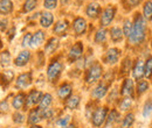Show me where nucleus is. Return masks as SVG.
Instances as JSON below:
<instances>
[{"label":"nucleus","mask_w":152,"mask_h":128,"mask_svg":"<svg viewBox=\"0 0 152 128\" xmlns=\"http://www.w3.org/2000/svg\"><path fill=\"white\" fill-rule=\"evenodd\" d=\"M146 36V21L143 18V15H140L139 13L136 14L134 21L132 23V30L129 38V42L131 44H139L144 41V38Z\"/></svg>","instance_id":"nucleus-1"},{"label":"nucleus","mask_w":152,"mask_h":128,"mask_svg":"<svg viewBox=\"0 0 152 128\" xmlns=\"http://www.w3.org/2000/svg\"><path fill=\"white\" fill-rule=\"evenodd\" d=\"M103 73V69H102V65L99 63H94L87 71V76H86V83L87 84H93L97 82Z\"/></svg>","instance_id":"nucleus-2"},{"label":"nucleus","mask_w":152,"mask_h":128,"mask_svg":"<svg viewBox=\"0 0 152 128\" xmlns=\"http://www.w3.org/2000/svg\"><path fill=\"white\" fill-rule=\"evenodd\" d=\"M108 115V108L107 107H98L91 114V124L94 127H101L107 119Z\"/></svg>","instance_id":"nucleus-3"},{"label":"nucleus","mask_w":152,"mask_h":128,"mask_svg":"<svg viewBox=\"0 0 152 128\" xmlns=\"http://www.w3.org/2000/svg\"><path fill=\"white\" fill-rule=\"evenodd\" d=\"M62 63L58 62V61H54L49 64L48 69H47V77L50 82H55L58 76L61 74V71H62Z\"/></svg>","instance_id":"nucleus-4"},{"label":"nucleus","mask_w":152,"mask_h":128,"mask_svg":"<svg viewBox=\"0 0 152 128\" xmlns=\"http://www.w3.org/2000/svg\"><path fill=\"white\" fill-rule=\"evenodd\" d=\"M115 14H116V8L114 6H108L103 12H102V15H101V25L103 27H107L109 26L113 20L115 18Z\"/></svg>","instance_id":"nucleus-5"},{"label":"nucleus","mask_w":152,"mask_h":128,"mask_svg":"<svg viewBox=\"0 0 152 128\" xmlns=\"http://www.w3.org/2000/svg\"><path fill=\"white\" fill-rule=\"evenodd\" d=\"M31 84H32V73L31 72L21 73L15 80V86L17 89H20V90L28 88Z\"/></svg>","instance_id":"nucleus-6"},{"label":"nucleus","mask_w":152,"mask_h":128,"mask_svg":"<svg viewBox=\"0 0 152 128\" xmlns=\"http://www.w3.org/2000/svg\"><path fill=\"white\" fill-rule=\"evenodd\" d=\"M41 97H42V92L39 91V90H33L28 93V95L26 97V106L27 107H32L34 105H37L40 103L41 100Z\"/></svg>","instance_id":"nucleus-7"},{"label":"nucleus","mask_w":152,"mask_h":128,"mask_svg":"<svg viewBox=\"0 0 152 128\" xmlns=\"http://www.w3.org/2000/svg\"><path fill=\"white\" fill-rule=\"evenodd\" d=\"M133 92H134V86H133V80L130 78H126L123 84H122V89H121V94L125 98V97H129V98H132L133 97Z\"/></svg>","instance_id":"nucleus-8"},{"label":"nucleus","mask_w":152,"mask_h":128,"mask_svg":"<svg viewBox=\"0 0 152 128\" xmlns=\"http://www.w3.org/2000/svg\"><path fill=\"white\" fill-rule=\"evenodd\" d=\"M83 54V44L82 42H76L75 44L72 47L70 51H69V55H68V59L70 62H74L77 61Z\"/></svg>","instance_id":"nucleus-9"},{"label":"nucleus","mask_w":152,"mask_h":128,"mask_svg":"<svg viewBox=\"0 0 152 128\" xmlns=\"http://www.w3.org/2000/svg\"><path fill=\"white\" fill-rule=\"evenodd\" d=\"M73 28L76 35H83L87 30V21L83 18H76L73 22Z\"/></svg>","instance_id":"nucleus-10"},{"label":"nucleus","mask_w":152,"mask_h":128,"mask_svg":"<svg viewBox=\"0 0 152 128\" xmlns=\"http://www.w3.org/2000/svg\"><path fill=\"white\" fill-rule=\"evenodd\" d=\"M107 92H108V85L105 83H99L95 89L93 90L91 97L94 99H96V100H99V99H102L107 94Z\"/></svg>","instance_id":"nucleus-11"},{"label":"nucleus","mask_w":152,"mask_h":128,"mask_svg":"<svg viewBox=\"0 0 152 128\" xmlns=\"http://www.w3.org/2000/svg\"><path fill=\"white\" fill-rule=\"evenodd\" d=\"M72 92H73V86L68 83H64L57 89V97L60 99L64 100V99H68L72 95Z\"/></svg>","instance_id":"nucleus-12"},{"label":"nucleus","mask_w":152,"mask_h":128,"mask_svg":"<svg viewBox=\"0 0 152 128\" xmlns=\"http://www.w3.org/2000/svg\"><path fill=\"white\" fill-rule=\"evenodd\" d=\"M132 76L136 80H142V78L144 77V63L142 59H138L134 64L132 69Z\"/></svg>","instance_id":"nucleus-13"},{"label":"nucleus","mask_w":152,"mask_h":128,"mask_svg":"<svg viewBox=\"0 0 152 128\" xmlns=\"http://www.w3.org/2000/svg\"><path fill=\"white\" fill-rule=\"evenodd\" d=\"M86 13L89 18L96 19L101 13V6L97 2H90L86 8Z\"/></svg>","instance_id":"nucleus-14"},{"label":"nucleus","mask_w":152,"mask_h":128,"mask_svg":"<svg viewBox=\"0 0 152 128\" xmlns=\"http://www.w3.org/2000/svg\"><path fill=\"white\" fill-rule=\"evenodd\" d=\"M119 55H121V51L119 49L117 48H111L107 51L105 54V62L109 63V64H115L118 62V58H119Z\"/></svg>","instance_id":"nucleus-15"},{"label":"nucleus","mask_w":152,"mask_h":128,"mask_svg":"<svg viewBox=\"0 0 152 128\" xmlns=\"http://www.w3.org/2000/svg\"><path fill=\"white\" fill-rule=\"evenodd\" d=\"M29 58H31V53L28 50H23L14 59V64L17 67H23L29 62Z\"/></svg>","instance_id":"nucleus-16"},{"label":"nucleus","mask_w":152,"mask_h":128,"mask_svg":"<svg viewBox=\"0 0 152 128\" xmlns=\"http://www.w3.org/2000/svg\"><path fill=\"white\" fill-rule=\"evenodd\" d=\"M41 120H42V115H41V110H40L39 107L38 108H33V110L29 112L28 119H27L28 124H31V125H37Z\"/></svg>","instance_id":"nucleus-17"},{"label":"nucleus","mask_w":152,"mask_h":128,"mask_svg":"<svg viewBox=\"0 0 152 128\" xmlns=\"http://www.w3.org/2000/svg\"><path fill=\"white\" fill-rule=\"evenodd\" d=\"M54 22V15L50 13V12H43L41 14V18H40V25L43 27V28H48L53 25Z\"/></svg>","instance_id":"nucleus-18"},{"label":"nucleus","mask_w":152,"mask_h":128,"mask_svg":"<svg viewBox=\"0 0 152 128\" xmlns=\"http://www.w3.org/2000/svg\"><path fill=\"white\" fill-rule=\"evenodd\" d=\"M119 120V113L116 110H111L105 119V128H110Z\"/></svg>","instance_id":"nucleus-19"},{"label":"nucleus","mask_w":152,"mask_h":128,"mask_svg":"<svg viewBox=\"0 0 152 128\" xmlns=\"http://www.w3.org/2000/svg\"><path fill=\"white\" fill-rule=\"evenodd\" d=\"M25 103H26V95H25L23 93H18V94H17V95L13 98L12 105H13L14 110L19 111V110H21V108L23 107Z\"/></svg>","instance_id":"nucleus-20"},{"label":"nucleus","mask_w":152,"mask_h":128,"mask_svg":"<svg viewBox=\"0 0 152 128\" xmlns=\"http://www.w3.org/2000/svg\"><path fill=\"white\" fill-rule=\"evenodd\" d=\"M68 27H69V23L67 20H60V21H57L55 27H54V33L57 35H63L67 32Z\"/></svg>","instance_id":"nucleus-21"},{"label":"nucleus","mask_w":152,"mask_h":128,"mask_svg":"<svg viewBox=\"0 0 152 128\" xmlns=\"http://www.w3.org/2000/svg\"><path fill=\"white\" fill-rule=\"evenodd\" d=\"M43 41H45V33H43L42 30H38V32H37L34 35H32L31 46H29V47L35 48V47L40 46V44H41Z\"/></svg>","instance_id":"nucleus-22"},{"label":"nucleus","mask_w":152,"mask_h":128,"mask_svg":"<svg viewBox=\"0 0 152 128\" xmlns=\"http://www.w3.org/2000/svg\"><path fill=\"white\" fill-rule=\"evenodd\" d=\"M52 101H53V97H52V94H49V93L42 94L41 100H40V103H39V108H40V110L49 108V106L52 105Z\"/></svg>","instance_id":"nucleus-23"},{"label":"nucleus","mask_w":152,"mask_h":128,"mask_svg":"<svg viewBox=\"0 0 152 128\" xmlns=\"http://www.w3.org/2000/svg\"><path fill=\"white\" fill-rule=\"evenodd\" d=\"M81 98L78 95H70L66 101V107L68 110H76L80 106Z\"/></svg>","instance_id":"nucleus-24"},{"label":"nucleus","mask_w":152,"mask_h":128,"mask_svg":"<svg viewBox=\"0 0 152 128\" xmlns=\"http://www.w3.org/2000/svg\"><path fill=\"white\" fill-rule=\"evenodd\" d=\"M13 9V2L11 0H0V14H10Z\"/></svg>","instance_id":"nucleus-25"},{"label":"nucleus","mask_w":152,"mask_h":128,"mask_svg":"<svg viewBox=\"0 0 152 128\" xmlns=\"http://www.w3.org/2000/svg\"><path fill=\"white\" fill-rule=\"evenodd\" d=\"M57 47H58V40L55 38V37H53V38H50V40L48 41V43L46 44L45 51H46V54H53L57 49Z\"/></svg>","instance_id":"nucleus-26"},{"label":"nucleus","mask_w":152,"mask_h":128,"mask_svg":"<svg viewBox=\"0 0 152 128\" xmlns=\"http://www.w3.org/2000/svg\"><path fill=\"white\" fill-rule=\"evenodd\" d=\"M133 122H134V114L133 113H128L124 116V119L121 124V128H131Z\"/></svg>","instance_id":"nucleus-27"},{"label":"nucleus","mask_w":152,"mask_h":128,"mask_svg":"<svg viewBox=\"0 0 152 128\" xmlns=\"http://www.w3.org/2000/svg\"><path fill=\"white\" fill-rule=\"evenodd\" d=\"M143 18L148 21L152 20V2L151 1H146L144 4L143 7Z\"/></svg>","instance_id":"nucleus-28"},{"label":"nucleus","mask_w":152,"mask_h":128,"mask_svg":"<svg viewBox=\"0 0 152 128\" xmlns=\"http://www.w3.org/2000/svg\"><path fill=\"white\" fill-rule=\"evenodd\" d=\"M110 36H111V40H113L114 42H119V41H122V38H123V32H122L121 28L114 27V28H111V30H110Z\"/></svg>","instance_id":"nucleus-29"},{"label":"nucleus","mask_w":152,"mask_h":128,"mask_svg":"<svg viewBox=\"0 0 152 128\" xmlns=\"http://www.w3.org/2000/svg\"><path fill=\"white\" fill-rule=\"evenodd\" d=\"M38 5V0H26L25 4H23V7H22V11L25 13H28V12H32Z\"/></svg>","instance_id":"nucleus-30"},{"label":"nucleus","mask_w":152,"mask_h":128,"mask_svg":"<svg viewBox=\"0 0 152 128\" xmlns=\"http://www.w3.org/2000/svg\"><path fill=\"white\" fill-rule=\"evenodd\" d=\"M144 76L146 78H150L152 76V57L150 56L146 62L144 63Z\"/></svg>","instance_id":"nucleus-31"},{"label":"nucleus","mask_w":152,"mask_h":128,"mask_svg":"<svg viewBox=\"0 0 152 128\" xmlns=\"http://www.w3.org/2000/svg\"><path fill=\"white\" fill-rule=\"evenodd\" d=\"M149 90V83L146 80H139L138 84H137V94L138 95H142L144 92H146Z\"/></svg>","instance_id":"nucleus-32"},{"label":"nucleus","mask_w":152,"mask_h":128,"mask_svg":"<svg viewBox=\"0 0 152 128\" xmlns=\"http://www.w3.org/2000/svg\"><path fill=\"white\" fill-rule=\"evenodd\" d=\"M107 34H108V32H107L104 28L98 29V30H97V33L95 34V42L96 43H102V42H104V41H105V38H107Z\"/></svg>","instance_id":"nucleus-33"},{"label":"nucleus","mask_w":152,"mask_h":128,"mask_svg":"<svg viewBox=\"0 0 152 128\" xmlns=\"http://www.w3.org/2000/svg\"><path fill=\"white\" fill-rule=\"evenodd\" d=\"M132 105V98H129V97H125L124 99L121 100L119 103V110L121 111H128Z\"/></svg>","instance_id":"nucleus-34"},{"label":"nucleus","mask_w":152,"mask_h":128,"mask_svg":"<svg viewBox=\"0 0 152 128\" xmlns=\"http://www.w3.org/2000/svg\"><path fill=\"white\" fill-rule=\"evenodd\" d=\"M131 30H132V22H131L130 20H125V21H124V25H123V29H122L123 35L129 37L130 34H131Z\"/></svg>","instance_id":"nucleus-35"},{"label":"nucleus","mask_w":152,"mask_h":128,"mask_svg":"<svg viewBox=\"0 0 152 128\" xmlns=\"http://www.w3.org/2000/svg\"><path fill=\"white\" fill-rule=\"evenodd\" d=\"M0 62H1V64L4 67L10 65V63H11V54H10L8 50L1 53V55H0Z\"/></svg>","instance_id":"nucleus-36"},{"label":"nucleus","mask_w":152,"mask_h":128,"mask_svg":"<svg viewBox=\"0 0 152 128\" xmlns=\"http://www.w3.org/2000/svg\"><path fill=\"white\" fill-rule=\"evenodd\" d=\"M130 69H131V59L128 57V58H125V59L123 61V63H122V68H121V71H122L123 74H126V73H129Z\"/></svg>","instance_id":"nucleus-37"},{"label":"nucleus","mask_w":152,"mask_h":128,"mask_svg":"<svg viewBox=\"0 0 152 128\" xmlns=\"http://www.w3.org/2000/svg\"><path fill=\"white\" fill-rule=\"evenodd\" d=\"M152 112V100H148L144 105V108H143V116L144 118H149V115L151 114Z\"/></svg>","instance_id":"nucleus-38"},{"label":"nucleus","mask_w":152,"mask_h":128,"mask_svg":"<svg viewBox=\"0 0 152 128\" xmlns=\"http://www.w3.org/2000/svg\"><path fill=\"white\" fill-rule=\"evenodd\" d=\"M69 121H70V116L69 115H66V116H63V118H60L58 120L56 121V125L58 127H67L68 126V124H69Z\"/></svg>","instance_id":"nucleus-39"},{"label":"nucleus","mask_w":152,"mask_h":128,"mask_svg":"<svg viewBox=\"0 0 152 128\" xmlns=\"http://www.w3.org/2000/svg\"><path fill=\"white\" fill-rule=\"evenodd\" d=\"M13 121H14L15 124H18V125L23 124V121H25V115H23L22 113H20V112H15V113L13 114Z\"/></svg>","instance_id":"nucleus-40"},{"label":"nucleus","mask_w":152,"mask_h":128,"mask_svg":"<svg viewBox=\"0 0 152 128\" xmlns=\"http://www.w3.org/2000/svg\"><path fill=\"white\" fill-rule=\"evenodd\" d=\"M43 6L46 9H54L57 6V0H45Z\"/></svg>","instance_id":"nucleus-41"},{"label":"nucleus","mask_w":152,"mask_h":128,"mask_svg":"<svg viewBox=\"0 0 152 128\" xmlns=\"http://www.w3.org/2000/svg\"><path fill=\"white\" fill-rule=\"evenodd\" d=\"M31 40H32V34H29V33H27L23 38H22V47H28V46H31Z\"/></svg>","instance_id":"nucleus-42"},{"label":"nucleus","mask_w":152,"mask_h":128,"mask_svg":"<svg viewBox=\"0 0 152 128\" xmlns=\"http://www.w3.org/2000/svg\"><path fill=\"white\" fill-rule=\"evenodd\" d=\"M7 23H8L7 19H1L0 20V30L1 32H5V29L7 28Z\"/></svg>","instance_id":"nucleus-43"},{"label":"nucleus","mask_w":152,"mask_h":128,"mask_svg":"<svg viewBox=\"0 0 152 128\" xmlns=\"http://www.w3.org/2000/svg\"><path fill=\"white\" fill-rule=\"evenodd\" d=\"M0 111L1 112H7L8 111V103L6 100H4V101L0 103Z\"/></svg>","instance_id":"nucleus-44"},{"label":"nucleus","mask_w":152,"mask_h":128,"mask_svg":"<svg viewBox=\"0 0 152 128\" xmlns=\"http://www.w3.org/2000/svg\"><path fill=\"white\" fill-rule=\"evenodd\" d=\"M140 1H142V0H128V4H129L131 7H134V6H137Z\"/></svg>","instance_id":"nucleus-45"},{"label":"nucleus","mask_w":152,"mask_h":128,"mask_svg":"<svg viewBox=\"0 0 152 128\" xmlns=\"http://www.w3.org/2000/svg\"><path fill=\"white\" fill-rule=\"evenodd\" d=\"M13 33H15V28H14V27H13V28H12V29L10 30V33H8V35H10V38H12V36L14 35Z\"/></svg>","instance_id":"nucleus-46"},{"label":"nucleus","mask_w":152,"mask_h":128,"mask_svg":"<svg viewBox=\"0 0 152 128\" xmlns=\"http://www.w3.org/2000/svg\"><path fill=\"white\" fill-rule=\"evenodd\" d=\"M29 128H42L41 126H39V125H32Z\"/></svg>","instance_id":"nucleus-47"},{"label":"nucleus","mask_w":152,"mask_h":128,"mask_svg":"<svg viewBox=\"0 0 152 128\" xmlns=\"http://www.w3.org/2000/svg\"><path fill=\"white\" fill-rule=\"evenodd\" d=\"M64 128H77L76 126H74V125H68L67 127H64Z\"/></svg>","instance_id":"nucleus-48"},{"label":"nucleus","mask_w":152,"mask_h":128,"mask_svg":"<svg viewBox=\"0 0 152 128\" xmlns=\"http://www.w3.org/2000/svg\"><path fill=\"white\" fill-rule=\"evenodd\" d=\"M68 1H69V0H61V2H62V4H67Z\"/></svg>","instance_id":"nucleus-49"},{"label":"nucleus","mask_w":152,"mask_h":128,"mask_svg":"<svg viewBox=\"0 0 152 128\" xmlns=\"http://www.w3.org/2000/svg\"><path fill=\"white\" fill-rule=\"evenodd\" d=\"M0 47H1V41H0Z\"/></svg>","instance_id":"nucleus-50"},{"label":"nucleus","mask_w":152,"mask_h":128,"mask_svg":"<svg viewBox=\"0 0 152 128\" xmlns=\"http://www.w3.org/2000/svg\"><path fill=\"white\" fill-rule=\"evenodd\" d=\"M151 48H152V42H151Z\"/></svg>","instance_id":"nucleus-51"}]
</instances>
